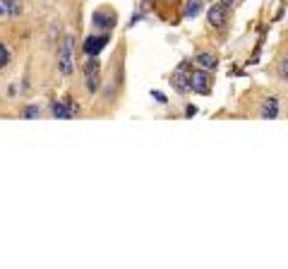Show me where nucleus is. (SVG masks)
Here are the masks:
<instances>
[{
  "mask_svg": "<svg viewBox=\"0 0 288 269\" xmlns=\"http://www.w3.org/2000/svg\"><path fill=\"white\" fill-rule=\"evenodd\" d=\"M58 70L60 75L70 77L75 65H72V36H63L60 41V48H58Z\"/></svg>",
  "mask_w": 288,
  "mask_h": 269,
  "instance_id": "obj_1",
  "label": "nucleus"
},
{
  "mask_svg": "<svg viewBox=\"0 0 288 269\" xmlns=\"http://www.w3.org/2000/svg\"><path fill=\"white\" fill-rule=\"evenodd\" d=\"M108 34H101V36H87V41H84V55L89 58H96V55L106 48V43H108Z\"/></svg>",
  "mask_w": 288,
  "mask_h": 269,
  "instance_id": "obj_2",
  "label": "nucleus"
},
{
  "mask_svg": "<svg viewBox=\"0 0 288 269\" xmlns=\"http://www.w3.org/2000/svg\"><path fill=\"white\" fill-rule=\"evenodd\" d=\"M209 75L204 72V70H197V72H192L190 75V89L195 92V94H209Z\"/></svg>",
  "mask_w": 288,
  "mask_h": 269,
  "instance_id": "obj_3",
  "label": "nucleus"
},
{
  "mask_svg": "<svg viewBox=\"0 0 288 269\" xmlns=\"http://www.w3.org/2000/svg\"><path fill=\"white\" fill-rule=\"evenodd\" d=\"M22 5L17 0H0V17H20Z\"/></svg>",
  "mask_w": 288,
  "mask_h": 269,
  "instance_id": "obj_4",
  "label": "nucleus"
},
{
  "mask_svg": "<svg viewBox=\"0 0 288 269\" xmlns=\"http://www.w3.org/2000/svg\"><path fill=\"white\" fill-rule=\"evenodd\" d=\"M226 22V5L223 3H216L209 8V24L211 27H221Z\"/></svg>",
  "mask_w": 288,
  "mask_h": 269,
  "instance_id": "obj_5",
  "label": "nucleus"
},
{
  "mask_svg": "<svg viewBox=\"0 0 288 269\" xmlns=\"http://www.w3.org/2000/svg\"><path fill=\"white\" fill-rule=\"evenodd\" d=\"M276 116H278V99L276 97L264 99V104H262V118L274 120Z\"/></svg>",
  "mask_w": 288,
  "mask_h": 269,
  "instance_id": "obj_6",
  "label": "nucleus"
},
{
  "mask_svg": "<svg viewBox=\"0 0 288 269\" xmlns=\"http://www.w3.org/2000/svg\"><path fill=\"white\" fill-rule=\"evenodd\" d=\"M195 63L200 65L202 70H216L219 60H216V55L214 53H197L195 55Z\"/></svg>",
  "mask_w": 288,
  "mask_h": 269,
  "instance_id": "obj_7",
  "label": "nucleus"
},
{
  "mask_svg": "<svg viewBox=\"0 0 288 269\" xmlns=\"http://www.w3.org/2000/svg\"><path fill=\"white\" fill-rule=\"evenodd\" d=\"M171 84H173V89H176L178 94H185L190 89V75L176 72V75H171Z\"/></svg>",
  "mask_w": 288,
  "mask_h": 269,
  "instance_id": "obj_8",
  "label": "nucleus"
},
{
  "mask_svg": "<svg viewBox=\"0 0 288 269\" xmlns=\"http://www.w3.org/2000/svg\"><path fill=\"white\" fill-rule=\"evenodd\" d=\"M202 8H204V0H188L185 8H183V15H185L188 20H195L202 12Z\"/></svg>",
  "mask_w": 288,
  "mask_h": 269,
  "instance_id": "obj_9",
  "label": "nucleus"
},
{
  "mask_svg": "<svg viewBox=\"0 0 288 269\" xmlns=\"http://www.w3.org/2000/svg\"><path fill=\"white\" fill-rule=\"evenodd\" d=\"M53 116H56L58 120H67V118H72V111H70V104H67V101H56V104H53Z\"/></svg>",
  "mask_w": 288,
  "mask_h": 269,
  "instance_id": "obj_10",
  "label": "nucleus"
},
{
  "mask_svg": "<svg viewBox=\"0 0 288 269\" xmlns=\"http://www.w3.org/2000/svg\"><path fill=\"white\" fill-rule=\"evenodd\" d=\"M94 24H96V27H101V29H111L113 24H115V17H113L111 12H108V15L96 12V15H94Z\"/></svg>",
  "mask_w": 288,
  "mask_h": 269,
  "instance_id": "obj_11",
  "label": "nucleus"
},
{
  "mask_svg": "<svg viewBox=\"0 0 288 269\" xmlns=\"http://www.w3.org/2000/svg\"><path fill=\"white\" fill-rule=\"evenodd\" d=\"M84 75H87L89 94H96V89H99V70H91V72H84Z\"/></svg>",
  "mask_w": 288,
  "mask_h": 269,
  "instance_id": "obj_12",
  "label": "nucleus"
},
{
  "mask_svg": "<svg viewBox=\"0 0 288 269\" xmlns=\"http://www.w3.org/2000/svg\"><path fill=\"white\" fill-rule=\"evenodd\" d=\"M22 118H24V120L39 118V106H24V108H22Z\"/></svg>",
  "mask_w": 288,
  "mask_h": 269,
  "instance_id": "obj_13",
  "label": "nucleus"
},
{
  "mask_svg": "<svg viewBox=\"0 0 288 269\" xmlns=\"http://www.w3.org/2000/svg\"><path fill=\"white\" fill-rule=\"evenodd\" d=\"M5 65H10V51L0 43V67H5Z\"/></svg>",
  "mask_w": 288,
  "mask_h": 269,
  "instance_id": "obj_14",
  "label": "nucleus"
},
{
  "mask_svg": "<svg viewBox=\"0 0 288 269\" xmlns=\"http://www.w3.org/2000/svg\"><path fill=\"white\" fill-rule=\"evenodd\" d=\"M278 75H281V79H283V82H288V55L281 60V65H278Z\"/></svg>",
  "mask_w": 288,
  "mask_h": 269,
  "instance_id": "obj_15",
  "label": "nucleus"
},
{
  "mask_svg": "<svg viewBox=\"0 0 288 269\" xmlns=\"http://www.w3.org/2000/svg\"><path fill=\"white\" fill-rule=\"evenodd\" d=\"M152 94H154V99H156V101H164V104H166V101H168V99L164 97L161 92H152Z\"/></svg>",
  "mask_w": 288,
  "mask_h": 269,
  "instance_id": "obj_16",
  "label": "nucleus"
},
{
  "mask_svg": "<svg viewBox=\"0 0 288 269\" xmlns=\"http://www.w3.org/2000/svg\"><path fill=\"white\" fill-rule=\"evenodd\" d=\"M195 113H197V108H195V106H188V113H185V116H188V118H195Z\"/></svg>",
  "mask_w": 288,
  "mask_h": 269,
  "instance_id": "obj_17",
  "label": "nucleus"
},
{
  "mask_svg": "<svg viewBox=\"0 0 288 269\" xmlns=\"http://www.w3.org/2000/svg\"><path fill=\"white\" fill-rule=\"evenodd\" d=\"M223 5H226V8H228V5H233V0H223Z\"/></svg>",
  "mask_w": 288,
  "mask_h": 269,
  "instance_id": "obj_18",
  "label": "nucleus"
}]
</instances>
